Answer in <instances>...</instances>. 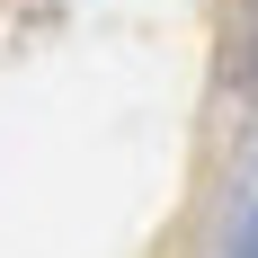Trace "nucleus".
Wrapping results in <instances>:
<instances>
[{"mask_svg": "<svg viewBox=\"0 0 258 258\" xmlns=\"http://www.w3.org/2000/svg\"><path fill=\"white\" fill-rule=\"evenodd\" d=\"M232 258H258V205L240 214V232H232Z\"/></svg>", "mask_w": 258, "mask_h": 258, "instance_id": "obj_1", "label": "nucleus"}]
</instances>
